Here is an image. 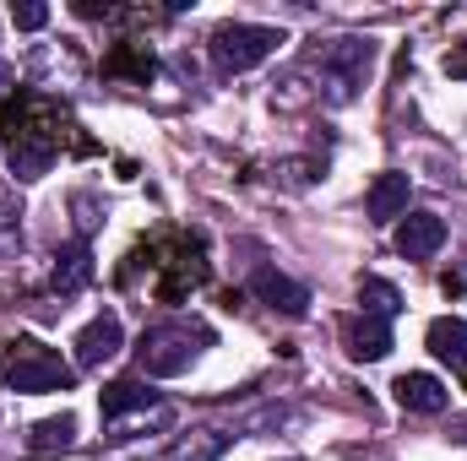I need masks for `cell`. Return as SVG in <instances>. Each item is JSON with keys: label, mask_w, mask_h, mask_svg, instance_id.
<instances>
[{"label": "cell", "mask_w": 467, "mask_h": 461, "mask_svg": "<svg viewBox=\"0 0 467 461\" xmlns=\"http://www.w3.org/2000/svg\"><path fill=\"white\" fill-rule=\"evenodd\" d=\"M60 125H66V109L38 98V93H22L5 104L0 115V152H5V169L16 179H44L60 158Z\"/></svg>", "instance_id": "1"}, {"label": "cell", "mask_w": 467, "mask_h": 461, "mask_svg": "<svg viewBox=\"0 0 467 461\" xmlns=\"http://www.w3.org/2000/svg\"><path fill=\"white\" fill-rule=\"evenodd\" d=\"M375 38H332L327 49H321V60H316V71H321V98L327 104H353L364 87H369V77H375Z\"/></svg>", "instance_id": "2"}, {"label": "cell", "mask_w": 467, "mask_h": 461, "mask_svg": "<svg viewBox=\"0 0 467 461\" xmlns=\"http://www.w3.org/2000/svg\"><path fill=\"white\" fill-rule=\"evenodd\" d=\"M147 261H152V271H158L152 293H158L163 304H180V299H191V293L207 282V255H202V239H191V233H169L163 244L147 250Z\"/></svg>", "instance_id": "3"}, {"label": "cell", "mask_w": 467, "mask_h": 461, "mask_svg": "<svg viewBox=\"0 0 467 461\" xmlns=\"http://www.w3.org/2000/svg\"><path fill=\"white\" fill-rule=\"evenodd\" d=\"M207 343H213V337H207V326H191V321H163V326L141 332V347H136L141 374H185V369L202 358V347H207Z\"/></svg>", "instance_id": "4"}, {"label": "cell", "mask_w": 467, "mask_h": 461, "mask_svg": "<svg viewBox=\"0 0 467 461\" xmlns=\"http://www.w3.org/2000/svg\"><path fill=\"white\" fill-rule=\"evenodd\" d=\"M5 385L22 391V396H38V391H71L77 385V369L44 343H16L5 353Z\"/></svg>", "instance_id": "5"}, {"label": "cell", "mask_w": 467, "mask_h": 461, "mask_svg": "<svg viewBox=\"0 0 467 461\" xmlns=\"http://www.w3.org/2000/svg\"><path fill=\"white\" fill-rule=\"evenodd\" d=\"M277 44H283V33L277 27H261V22H223L218 33H213V66L218 71H250V66H261L266 55H277Z\"/></svg>", "instance_id": "6"}, {"label": "cell", "mask_w": 467, "mask_h": 461, "mask_svg": "<svg viewBox=\"0 0 467 461\" xmlns=\"http://www.w3.org/2000/svg\"><path fill=\"white\" fill-rule=\"evenodd\" d=\"M250 293H255L266 310L288 315V321H299V315L310 310V293H305L288 271H277V266H255V271H250Z\"/></svg>", "instance_id": "7"}, {"label": "cell", "mask_w": 467, "mask_h": 461, "mask_svg": "<svg viewBox=\"0 0 467 461\" xmlns=\"http://www.w3.org/2000/svg\"><path fill=\"white\" fill-rule=\"evenodd\" d=\"M119 347H125V326H119V315H99V321H88L82 337H77V364H82V369H99V364L115 358Z\"/></svg>", "instance_id": "8"}, {"label": "cell", "mask_w": 467, "mask_h": 461, "mask_svg": "<svg viewBox=\"0 0 467 461\" xmlns=\"http://www.w3.org/2000/svg\"><path fill=\"white\" fill-rule=\"evenodd\" d=\"M441 244H446V218H435V212H408V218H402L397 250H402L408 261H430Z\"/></svg>", "instance_id": "9"}, {"label": "cell", "mask_w": 467, "mask_h": 461, "mask_svg": "<svg viewBox=\"0 0 467 461\" xmlns=\"http://www.w3.org/2000/svg\"><path fill=\"white\" fill-rule=\"evenodd\" d=\"M391 391H397V402H402L408 413H424V418H435V413L451 407V391H446V380H435V374H402Z\"/></svg>", "instance_id": "10"}, {"label": "cell", "mask_w": 467, "mask_h": 461, "mask_svg": "<svg viewBox=\"0 0 467 461\" xmlns=\"http://www.w3.org/2000/svg\"><path fill=\"white\" fill-rule=\"evenodd\" d=\"M343 343H348V358L375 364V358H386V353H391V326H386V321H375V315H358V321L343 326Z\"/></svg>", "instance_id": "11"}, {"label": "cell", "mask_w": 467, "mask_h": 461, "mask_svg": "<svg viewBox=\"0 0 467 461\" xmlns=\"http://www.w3.org/2000/svg\"><path fill=\"white\" fill-rule=\"evenodd\" d=\"M408 196H413L408 174H380V179L369 185V223H397V218H408Z\"/></svg>", "instance_id": "12"}, {"label": "cell", "mask_w": 467, "mask_h": 461, "mask_svg": "<svg viewBox=\"0 0 467 461\" xmlns=\"http://www.w3.org/2000/svg\"><path fill=\"white\" fill-rule=\"evenodd\" d=\"M430 353L441 364H451L457 374H467V321H457V315L430 321Z\"/></svg>", "instance_id": "13"}, {"label": "cell", "mask_w": 467, "mask_h": 461, "mask_svg": "<svg viewBox=\"0 0 467 461\" xmlns=\"http://www.w3.org/2000/svg\"><path fill=\"white\" fill-rule=\"evenodd\" d=\"M104 71L109 77H125V82H152V71H158V60H152V49L147 44H136V38H125V44H115L109 55H104Z\"/></svg>", "instance_id": "14"}, {"label": "cell", "mask_w": 467, "mask_h": 461, "mask_svg": "<svg viewBox=\"0 0 467 461\" xmlns=\"http://www.w3.org/2000/svg\"><path fill=\"white\" fill-rule=\"evenodd\" d=\"M152 402H158V391H152L147 380H115V385L99 391V413H104V418H125V413L152 407Z\"/></svg>", "instance_id": "15"}, {"label": "cell", "mask_w": 467, "mask_h": 461, "mask_svg": "<svg viewBox=\"0 0 467 461\" xmlns=\"http://www.w3.org/2000/svg\"><path fill=\"white\" fill-rule=\"evenodd\" d=\"M88 277H93V250H88V244H66V250L55 255V288H60V293H82Z\"/></svg>", "instance_id": "16"}, {"label": "cell", "mask_w": 467, "mask_h": 461, "mask_svg": "<svg viewBox=\"0 0 467 461\" xmlns=\"http://www.w3.org/2000/svg\"><path fill=\"white\" fill-rule=\"evenodd\" d=\"M229 446H234L229 429H196L191 440H180V446L169 451V461H218Z\"/></svg>", "instance_id": "17"}, {"label": "cell", "mask_w": 467, "mask_h": 461, "mask_svg": "<svg viewBox=\"0 0 467 461\" xmlns=\"http://www.w3.org/2000/svg\"><path fill=\"white\" fill-rule=\"evenodd\" d=\"M358 304H364V315H375V321H391V315L402 310V293H397L386 277H358Z\"/></svg>", "instance_id": "18"}, {"label": "cell", "mask_w": 467, "mask_h": 461, "mask_svg": "<svg viewBox=\"0 0 467 461\" xmlns=\"http://www.w3.org/2000/svg\"><path fill=\"white\" fill-rule=\"evenodd\" d=\"M71 440H77V418H66V413H60V418H44V424L33 429V451H38V456H44V451H66Z\"/></svg>", "instance_id": "19"}, {"label": "cell", "mask_w": 467, "mask_h": 461, "mask_svg": "<svg viewBox=\"0 0 467 461\" xmlns=\"http://www.w3.org/2000/svg\"><path fill=\"white\" fill-rule=\"evenodd\" d=\"M11 22H16L22 33H38V27L49 22V5H38V0H27V5H11Z\"/></svg>", "instance_id": "20"}, {"label": "cell", "mask_w": 467, "mask_h": 461, "mask_svg": "<svg viewBox=\"0 0 467 461\" xmlns=\"http://www.w3.org/2000/svg\"><path fill=\"white\" fill-rule=\"evenodd\" d=\"M446 77H467V44H462V49H451V55H446Z\"/></svg>", "instance_id": "21"}]
</instances>
